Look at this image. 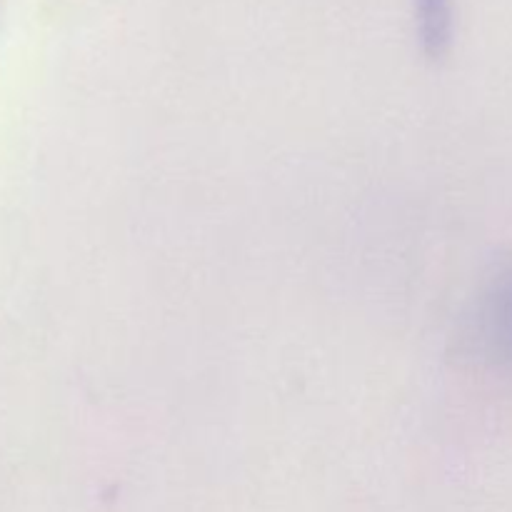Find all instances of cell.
Wrapping results in <instances>:
<instances>
[{
  "mask_svg": "<svg viewBox=\"0 0 512 512\" xmlns=\"http://www.w3.org/2000/svg\"><path fill=\"white\" fill-rule=\"evenodd\" d=\"M485 325L493 353L512 368V273L495 285L485 310Z\"/></svg>",
  "mask_w": 512,
  "mask_h": 512,
  "instance_id": "1",
  "label": "cell"
},
{
  "mask_svg": "<svg viewBox=\"0 0 512 512\" xmlns=\"http://www.w3.org/2000/svg\"><path fill=\"white\" fill-rule=\"evenodd\" d=\"M420 28L430 53H443L450 40V3L448 0H420Z\"/></svg>",
  "mask_w": 512,
  "mask_h": 512,
  "instance_id": "2",
  "label": "cell"
}]
</instances>
